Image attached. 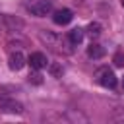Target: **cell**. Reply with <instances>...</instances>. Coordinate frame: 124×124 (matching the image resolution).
I'll return each instance as SVG.
<instances>
[{
  "label": "cell",
  "mask_w": 124,
  "mask_h": 124,
  "mask_svg": "<svg viewBox=\"0 0 124 124\" xmlns=\"http://www.w3.org/2000/svg\"><path fill=\"white\" fill-rule=\"evenodd\" d=\"M0 110H2V112H10V114H21V112H23V105L17 103L16 99L0 97Z\"/></svg>",
  "instance_id": "1"
},
{
  "label": "cell",
  "mask_w": 124,
  "mask_h": 124,
  "mask_svg": "<svg viewBox=\"0 0 124 124\" xmlns=\"http://www.w3.org/2000/svg\"><path fill=\"white\" fill-rule=\"evenodd\" d=\"M97 81H99L103 87H108V89H114V87H116V76H114V72L108 70V68H103V70L97 72Z\"/></svg>",
  "instance_id": "2"
},
{
  "label": "cell",
  "mask_w": 124,
  "mask_h": 124,
  "mask_svg": "<svg viewBox=\"0 0 124 124\" xmlns=\"http://www.w3.org/2000/svg\"><path fill=\"white\" fill-rule=\"evenodd\" d=\"M50 10H52V4H50L48 0H41V2H37V4H31V8H29V12H31L33 16H37V17H45Z\"/></svg>",
  "instance_id": "3"
},
{
  "label": "cell",
  "mask_w": 124,
  "mask_h": 124,
  "mask_svg": "<svg viewBox=\"0 0 124 124\" xmlns=\"http://www.w3.org/2000/svg\"><path fill=\"white\" fill-rule=\"evenodd\" d=\"M25 56H23V52L21 50H16V52H12L10 54V58H8V66H10V70H14V72H17V70H21L23 66H25Z\"/></svg>",
  "instance_id": "4"
},
{
  "label": "cell",
  "mask_w": 124,
  "mask_h": 124,
  "mask_svg": "<svg viewBox=\"0 0 124 124\" xmlns=\"http://www.w3.org/2000/svg\"><path fill=\"white\" fill-rule=\"evenodd\" d=\"M52 19H54V23H56V25H68V23L74 19V14H72V10L64 8V10H58V12H54Z\"/></svg>",
  "instance_id": "5"
},
{
  "label": "cell",
  "mask_w": 124,
  "mask_h": 124,
  "mask_svg": "<svg viewBox=\"0 0 124 124\" xmlns=\"http://www.w3.org/2000/svg\"><path fill=\"white\" fill-rule=\"evenodd\" d=\"M27 64L33 68V70H41L46 66V56L43 52H33L29 58H27Z\"/></svg>",
  "instance_id": "6"
},
{
  "label": "cell",
  "mask_w": 124,
  "mask_h": 124,
  "mask_svg": "<svg viewBox=\"0 0 124 124\" xmlns=\"http://www.w3.org/2000/svg\"><path fill=\"white\" fill-rule=\"evenodd\" d=\"M87 54H89V58H103L105 56V48L101 45H97V43H91L87 46Z\"/></svg>",
  "instance_id": "7"
},
{
  "label": "cell",
  "mask_w": 124,
  "mask_h": 124,
  "mask_svg": "<svg viewBox=\"0 0 124 124\" xmlns=\"http://www.w3.org/2000/svg\"><path fill=\"white\" fill-rule=\"evenodd\" d=\"M83 35H85V31H83V29H79V27H76V29H72V31H70L68 39H70V43H72V45H79V43L83 41Z\"/></svg>",
  "instance_id": "8"
},
{
  "label": "cell",
  "mask_w": 124,
  "mask_h": 124,
  "mask_svg": "<svg viewBox=\"0 0 124 124\" xmlns=\"http://www.w3.org/2000/svg\"><path fill=\"white\" fill-rule=\"evenodd\" d=\"M87 33H89L91 37H97V35H101V23H97V21L89 23V27H87Z\"/></svg>",
  "instance_id": "9"
},
{
  "label": "cell",
  "mask_w": 124,
  "mask_h": 124,
  "mask_svg": "<svg viewBox=\"0 0 124 124\" xmlns=\"http://www.w3.org/2000/svg\"><path fill=\"white\" fill-rule=\"evenodd\" d=\"M48 72L52 74V78H62V74H64L62 66H58V64H50L48 66Z\"/></svg>",
  "instance_id": "10"
},
{
  "label": "cell",
  "mask_w": 124,
  "mask_h": 124,
  "mask_svg": "<svg viewBox=\"0 0 124 124\" xmlns=\"http://www.w3.org/2000/svg\"><path fill=\"white\" fill-rule=\"evenodd\" d=\"M29 81L35 83V85H41V83H43V76L37 74V72H35V74H29Z\"/></svg>",
  "instance_id": "11"
},
{
  "label": "cell",
  "mask_w": 124,
  "mask_h": 124,
  "mask_svg": "<svg viewBox=\"0 0 124 124\" xmlns=\"http://www.w3.org/2000/svg\"><path fill=\"white\" fill-rule=\"evenodd\" d=\"M114 66H124V54L122 52H116L114 54Z\"/></svg>",
  "instance_id": "12"
},
{
  "label": "cell",
  "mask_w": 124,
  "mask_h": 124,
  "mask_svg": "<svg viewBox=\"0 0 124 124\" xmlns=\"http://www.w3.org/2000/svg\"><path fill=\"white\" fill-rule=\"evenodd\" d=\"M122 87H124V79H122Z\"/></svg>",
  "instance_id": "13"
},
{
  "label": "cell",
  "mask_w": 124,
  "mask_h": 124,
  "mask_svg": "<svg viewBox=\"0 0 124 124\" xmlns=\"http://www.w3.org/2000/svg\"><path fill=\"white\" fill-rule=\"evenodd\" d=\"M122 6H124V0H122Z\"/></svg>",
  "instance_id": "14"
}]
</instances>
